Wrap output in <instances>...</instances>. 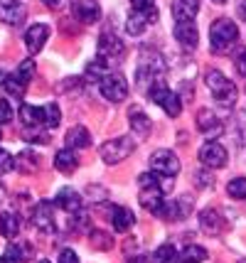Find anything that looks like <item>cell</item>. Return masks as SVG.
I'll use <instances>...</instances> for the list:
<instances>
[{"label": "cell", "instance_id": "cell-21", "mask_svg": "<svg viewBox=\"0 0 246 263\" xmlns=\"http://www.w3.org/2000/svg\"><path fill=\"white\" fill-rule=\"evenodd\" d=\"M128 121H130V130H133L138 138H148V136H150V128H153L150 118L143 114L138 106H133V108L128 111Z\"/></svg>", "mask_w": 246, "mask_h": 263}, {"label": "cell", "instance_id": "cell-13", "mask_svg": "<svg viewBox=\"0 0 246 263\" xmlns=\"http://www.w3.org/2000/svg\"><path fill=\"white\" fill-rule=\"evenodd\" d=\"M49 40V25L45 23H37L32 27H27V32H25V47H27V52L30 54H37L45 42Z\"/></svg>", "mask_w": 246, "mask_h": 263}, {"label": "cell", "instance_id": "cell-40", "mask_svg": "<svg viewBox=\"0 0 246 263\" xmlns=\"http://www.w3.org/2000/svg\"><path fill=\"white\" fill-rule=\"evenodd\" d=\"M130 10L158 12V8H155V0H130Z\"/></svg>", "mask_w": 246, "mask_h": 263}, {"label": "cell", "instance_id": "cell-35", "mask_svg": "<svg viewBox=\"0 0 246 263\" xmlns=\"http://www.w3.org/2000/svg\"><path fill=\"white\" fill-rule=\"evenodd\" d=\"M32 77H35V62H32V59L20 62V67L15 69V79H20L25 86H27V84L32 81Z\"/></svg>", "mask_w": 246, "mask_h": 263}, {"label": "cell", "instance_id": "cell-12", "mask_svg": "<svg viewBox=\"0 0 246 263\" xmlns=\"http://www.w3.org/2000/svg\"><path fill=\"white\" fill-rule=\"evenodd\" d=\"M71 12H74L77 20L84 25H91L101 17L99 0H71Z\"/></svg>", "mask_w": 246, "mask_h": 263}, {"label": "cell", "instance_id": "cell-46", "mask_svg": "<svg viewBox=\"0 0 246 263\" xmlns=\"http://www.w3.org/2000/svg\"><path fill=\"white\" fill-rule=\"evenodd\" d=\"M128 263H148V258H143V256H136V258H130Z\"/></svg>", "mask_w": 246, "mask_h": 263}, {"label": "cell", "instance_id": "cell-32", "mask_svg": "<svg viewBox=\"0 0 246 263\" xmlns=\"http://www.w3.org/2000/svg\"><path fill=\"white\" fill-rule=\"evenodd\" d=\"M207 256H210V253L204 251L202 246H197V243L185 246L182 253H180V258H182V261H187V263H202V261H207Z\"/></svg>", "mask_w": 246, "mask_h": 263}, {"label": "cell", "instance_id": "cell-22", "mask_svg": "<svg viewBox=\"0 0 246 263\" xmlns=\"http://www.w3.org/2000/svg\"><path fill=\"white\" fill-rule=\"evenodd\" d=\"M199 12V0H173V17L177 23L195 20Z\"/></svg>", "mask_w": 246, "mask_h": 263}, {"label": "cell", "instance_id": "cell-28", "mask_svg": "<svg viewBox=\"0 0 246 263\" xmlns=\"http://www.w3.org/2000/svg\"><path fill=\"white\" fill-rule=\"evenodd\" d=\"M20 231V221L12 212H0V236L3 239H12Z\"/></svg>", "mask_w": 246, "mask_h": 263}, {"label": "cell", "instance_id": "cell-20", "mask_svg": "<svg viewBox=\"0 0 246 263\" xmlns=\"http://www.w3.org/2000/svg\"><path fill=\"white\" fill-rule=\"evenodd\" d=\"M199 229L204 231V234H210V236L222 234V231H224L222 214H219V212H214V209H204V212L199 214Z\"/></svg>", "mask_w": 246, "mask_h": 263}, {"label": "cell", "instance_id": "cell-39", "mask_svg": "<svg viewBox=\"0 0 246 263\" xmlns=\"http://www.w3.org/2000/svg\"><path fill=\"white\" fill-rule=\"evenodd\" d=\"M15 170V158H12L8 150L0 148V175H5V172Z\"/></svg>", "mask_w": 246, "mask_h": 263}, {"label": "cell", "instance_id": "cell-17", "mask_svg": "<svg viewBox=\"0 0 246 263\" xmlns=\"http://www.w3.org/2000/svg\"><path fill=\"white\" fill-rule=\"evenodd\" d=\"M138 202L143 204V209H148L153 214H160V209L165 204V192L160 187H141Z\"/></svg>", "mask_w": 246, "mask_h": 263}, {"label": "cell", "instance_id": "cell-4", "mask_svg": "<svg viewBox=\"0 0 246 263\" xmlns=\"http://www.w3.org/2000/svg\"><path fill=\"white\" fill-rule=\"evenodd\" d=\"M148 99H150L155 106H160L170 118H177V116L182 114V99H180L175 91H170V86H165L163 79H158L150 84Z\"/></svg>", "mask_w": 246, "mask_h": 263}, {"label": "cell", "instance_id": "cell-33", "mask_svg": "<svg viewBox=\"0 0 246 263\" xmlns=\"http://www.w3.org/2000/svg\"><path fill=\"white\" fill-rule=\"evenodd\" d=\"M108 71H111V64H108L106 59L96 57L94 62H89V67H86V77H89V79H101Z\"/></svg>", "mask_w": 246, "mask_h": 263}, {"label": "cell", "instance_id": "cell-16", "mask_svg": "<svg viewBox=\"0 0 246 263\" xmlns=\"http://www.w3.org/2000/svg\"><path fill=\"white\" fill-rule=\"evenodd\" d=\"M197 128H199V133H204L207 138H217L224 133V123L210 108H202L197 114Z\"/></svg>", "mask_w": 246, "mask_h": 263}, {"label": "cell", "instance_id": "cell-30", "mask_svg": "<svg viewBox=\"0 0 246 263\" xmlns=\"http://www.w3.org/2000/svg\"><path fill=\"white\" fill-rule=\"evenodd\" d=\"M20 121L23 126H42V106H30V103L20 106Z\"/></svg>", "mask_w": 246, "mask_h": 263}, {"label": "cell", "instance_id": "cell-38", "mask_svg": "<svg viewBox=\"0 0 246 263\" xmlns=\"http://www.w3.org/2000/svg\"><path fill=\"white\" fill-rule=\"evenodd\" d=\"M175 256L177 251L170 246V243H165V246H160L158 251L153 253V263H173L175 261Z\"/></svg>", "mask_w": 246, "mask_h": 263}, {"label": "cell", "instance_id": "cell-50", "mask_svg": "<svg viewBox=\"0 0 246 263\" xmlns=\"http://www.w3.org/2000/svg\"><path fill=\"white\" fill-rule=\"evenodd\" d=\"M0 263H5V258H0Z\"/></svg>", "mask_w": 246, "mask_h": 263}, {"label": "cell", "instance_id": "cell-31", "mask_svg": "<svg viewBox=\"0 0 246 263\" xmlns=\"http://www.w3.org/2000/svg\"><path fill=\"white\" fill-rule=\"evenodd\" d=\"M62 123V111H59L57 103H45L42 106V126L47 130H54V128Z\"/></svg>", "mask_w": 246, "mask_h": 263}, {"label": "cell", "instance_id": "cell-6", "mask_svg": "<svg viewBox=\"0 0 246 263\" xmlns=\"http://www.w3.org/2000/svg\"><path fill=\"white\" fill-rule=\"evenodd\" d=\"M133 150H136L133 138L121 136V138H111V140H106L104 145H101V150H99V155H101V160H104L106 165H118V162L126 160Z\"/></svg>", "mask_w": 246, "mask_h": 263}, {"label": "cell", "instance_id": "cell-8", "mask_svg": "<svg viewBox=\"0 0 246 263\" xmlns=\"http://www.w3.org/2000/svg\"><path fill=\"white\" fill-rule=\"evenodd\" d=\"M192 209H195V202L187 195H182V197L170 199V202H165L158 217H163L165 221H185L192 214Z\"/></svg>", "mask_w": 246, "mask_h": 263}, {"label": "cell", "instance_id": "cell-41", "mask_svg": "<svg viewBox=\"0 0 246 263\" xmlns=\"http://www.w3.org/2000/svg\"><path fill=\"white\" fill-rule=\"evenodd\" d=\"M12 106L10 101H5V99H0V126H5V123H10L12 121Z\"/></svg>", "mask_w": 246, "mask_h": 263}, {"label": "cell", "instance_id": "cell-23", "mask_svg": "<svg viewBox=\"0 0 246 263\" xmlns=\"http://www.w3.org/2000/svg\"><path fill=\"white\" fill-rule=\"evenodd\" d=\"M138 184H141V187H160L165 195H170V190H173V177L150 170V172H143L141 177H138Z\"/></svg>", "mask_w": 246, "mask_h": 263}, {"label": "cell", "instance_id": "cell-27", "mask_svg": "<svg viewBox=\"0 0 246 263\" xmlns=\"http://www.w3.org/2000/svg\"><path fill=\"white\" fill-rule=\"evenodd\" d=\"M67 145L71 150H82L91 145V133L86 130V126H71L67 130Z\"/></svg>", "mask_w": 246, "mask_h": 263}, {"label": "cell", "instance_id": "cell-47", "mask_svg": "<svg viewBox=\"0 0 246 263\" xmlns=\"http://www.w3.org/2000/svg\"><path fill=\"white\" fill-rule=\"evenodd\" d=\"M3 197H5V190H3V184H0V202H3Z\"/></svg>", "mask_w": 246, "mask_h": 263}, {"label": "cell", "instance_id": "cell-48", "mask_svg": "<svg viewBox=\"0 0 246 263\" xmlns=\"http://www.w3.org/2000/svg\"><path fill=\"white\" fill-rule=\"evenodd\" d=\"M212 3H217V5H224V3H226V0H212Z\"/></svg>", "mask_w": 246, "mask_h": 263}, {"label": "cell", "instance_id": "cell-2", "mask_svg": "<svg viewBox=\"0 0 246 263\" xmlns=\"http://www.w3.org/2000/svg\"><path fill=\"white\" fill-rule=\"evenodd\" d=\"M165 74V57L155 49H143L141 59H138V71H136V84L138 89L150 86L153 81L163 79Z\"/></svg>", "mask_w": 246, "mask_h": 263}, {"label": "cell", "instance_id": "cell-14", "mask_svg": "<svg viewBox=\"0 0 246 263\" xmlns=\"http://www.w3.org/2000/svg\"><path fill=\"white\" fill-rule=\"evenodd\" d=\"M158 20V12H143V10H130L128 20H126V32L130 37H138L148 30V25Z\"/></svg>", "mask_w": 246, "mask_h": 263}, {"label": "cell", "instance_id": "cell-45", "mask_svg": "<svg viewBox=\"0 0 246 263\" xmlns=\"http://www.w3.org/2000/svg\"><path fill=\"white\" fill-rule=\"evenodd\" d=\"M42 3H45V5H49V8H57L62 0H42Z\"/></svg>", "mask_w": 246, "mask_h": 263}, {"label": "cell", "instance_id": "cell-34", "mask_svg": "<svg viewBox=\"0 0 246 263\" xmlns=\"http://www.w3.org/2000/svg\"><path fill=\"white\" fill-rule=\"evenodd\" d=\"M3 86H5V91L10 93L12 99H23L25 91H27V86H25L20 79H15V74L5 77V79H3Z\"/></svg>", "mask_w": 246, "mask_h": 263}, {"label": "cell", "instance_id": "cell-9", "mask_svg": "<svg viewBox=\"0 0 246 263\" xmlns=\"http://www.w3.org/2000/svg\"><path fill=\"white\" fill-rule=\"evenodd\" d=\"M54 209H57V206H54V202H47V199L37 202L35 209H32V224H35L42 234H52V231L57 229Z\"/></svg>", "mask_w": 246, "mask_h": 263}, {"label": "cell", "instance_id": "cell-25", "mask_svg": "<svg viewBox=\"0 0 246 263\" xmlns=\"http://www.w3.org/2000/svg\"><path fill=\"white\" fill-rule=\"evenodd\" d=\"M54 167L59 172H64V175H71V172L79 167V158H77V153L71 148H62L57 150V155H54Z\"/></svg>", "mask_w": 246, "mask_h": 263}, {"label": "cell", "instance_id": "cell-5", "mask_svg": "<svg viewBox=\"0 0 246 263\" xmlns=\"http://www.w3.org/2000/svg\"><path fill=\"white\" fill-rule=\"evenodd\" d=\"M99 89H101V96H104L108 103H123L128 99V81L123 74L118 71H108L99 79Z\"/></svg>", "mask_w": 246, "mask_h": 263}, {"label": "cell", "instance_id": "cell-26", "mask_svg": "<svg viewBox=\"0 0 246 263\" xmlns=\"http://www.w3.org/2000/svg\"><path fill=\"white\" fill-rule=\"evenodd\" d=\"M3 258L5 263H27L32 258V246L30 243H8Z\"/></svg>", "mask_w": 246, "mask_h": 263}, {"label": "cell", "instance_id": "cell-24", "mask_svg": "<svg viewBox=\"0 0 246 263\" xmlns=\"http://www.w3.org/2000/svg\"><path fill=\"white\" fill-rule=\"evenodd\" d=\"M111 224H113L116 231L126 234V231H130L133 224H136V214L130 212L128 206H113V212H111Z\"/></svg>", "mask_w": 246, "mask_h": 263}, {"label": "cell", "instance_id": "cell-7", "mask_svg": "<svg viewBox=\"0 0 246 263\" xmlns=\"http://www.w3.org/2000/svg\"><path fill=\"white\" fill-rule=\"evenodd\" d=\"M197 158H199V162L207 167V170H219V167H224L226 162H229V150L224 148L219 140H214V138H210L202 148H199V153H197Z\"/></svg>", "mask_w": 246, "mask_h": 263}, {"label": "cell", "instance_id": "cell-51", "mask_svg": "<svg viewBox=\"0 0 246 263\" xmlns=\"http://www.w3.org/2000/svg\"><path fill=\"white\" fill-rule=\"evenodd\" d=\"M40 263H49V261H40Z\"/></svg>", "mask_w": 246, "mask_h": 263}, {"label": "cell", "instance_id": "cell-42", "mask_svg": "<svg viewBox=\"0 0 246 263\" xmlns=\"http://www.w3.org/2000/svg\"><path fill=\"white\" fill-rule=\"evenodd\" d=\"M57 263H79V256H77V251H71V249H64V251L59 253Z\"/></svg>", "mask_w": 246, "mask_h": 263}, {"label": "cell", "instance_id": "cell-29", "mask_svg": "<svg viewBox=\"0 0 246 263\" xmlns=\"http://www.w3.org/2000/svg\"><path fill=\"white\" fill-rule=\"evenodd\" d=\"M37 162H40V158H37L35 153L27 148V150H23V153L15 158V170L25 172V175H32V172L37 170Z\"/></svg>", "mask_w": 246, "mask_h": 263}, {"label": "cell", "instance_id": "cell-3", "mask_svg": "<svg viewBox=\"0 0 246 263\" xmlns=\"http://www.w3.org/2000/svg\"><path fill=\"white\" fill-rule=\"evenodd\" d=\"M204 84H207V89H210L212 99L219 103V106H234L236 103V86L232 81L224 77L222 71H217V69H210L207 74H204Z\"/></svg>", "mask_w": 246, "mask_h": 263}, {"label": "cell", "instance_id": "cell-44", "mask_svg": "<svg viewBox=\"0 0 246 263\" xmlns=\"http://www.w3.org/2000/svg\"><path fill=\"white\" fill-rule=\"evenodd\" d=\"M239 17H241V20L246 23V0L241 3V5H239Z\"/></svg>", "mask_w": 246, "mask_h": 263}, {"label": "cell", "instance_id": "cell-43", "mask_svg": "<svg viewBox=\"0 0 246 263\" xmlns=\"http://www.w3.org/2000/svg\"><path fill=\"white\" fill-rule=\"evenodd\" d=\"M236 71H239L241 77H246V52H241V57L236 59Z\"/></svg>", "mask_w": 246, "mask_h": 263}, {"label": "cell", "instance_id": "cell-49", "mask_svg": "<svg viewBox=\"0 0 246 263\" xmlns=\"http://www.w3.org/2000/svg\"><path fill=\"white\" fill-rule=\"evenodd\" d=\"M173 263H187V261H173Z\"/></svg>", "mask_w": 246, "mask_h": 263}, {"label": "cell", "instance_id": "cell-19", "mask_svg": "<svg viewBox=\"0 0 246 263\" xmlns=\"http://www.w3.org/2000/svg\"><path fill=\"white\" fill-rule=\"evenodd\" d=\"M175 40L185 47V49H195L199 42V32H197V27H195V23H192V20L177 23L175 25Z\"/></svg>", "mask_w": 246, "mask_h": 263}, {"label": "cell", "instance_id": "cell-11", "mask_svg": "<svg viewBox=\"0 0 246 263\" xmlns=\"http://www.w3.org/2000/svg\"><path fill=\"white\" fill-rule=\"evenodd\" d=\"M150 170L160 172V175H170V177H175L177 172H180V160H177V155L173 150L167 148H160L155 150L150 155Z\"/></svg>", "mask_w": 246, "mask_h": 263}, {"label": "cell", "instance_id": "cell-1", "mask_svg": "<svg viewBox=\"0 0 246 263\" xmlns=\"http://www.w3.org/2000/svg\"><path fill=\"white\" fill-rule=\"evenodd\" d=\"M239 40V27L229 17H217L210 27V49L214 54H226Z\"/></svg>", "mask_w": 246, "mask_h": 263}, {"label": "cell", "instance_id": "cell-15", "mask_svg": "<svg viewBox=\"0 0 246 263\" xmlns=\"http://www.w3.org/2000/svg\"><path fill=\"white\" fill-rule=\"evenodd\" d=\"M0 23L5 25H17L25 23V8L20 0H0Z\"/></svg>", "mask_w": 246, "mask_h": 263}, {"label": "cell", "instance_id": "cell-10", "mask_svg": "<svg viewBox=\"0 0 246 263\" xmlns=\"http://www.w3.org/2000/svg\"><path fill=\"white\" fill-rule=\"evenodd\" d=\"M123 54H126V47H123L118 34L104 32L99 37V54H96V57H101V59H106L108 64H113V62H118Z\"/></svg>", "mask_w": 246, "mask_h": 263}, {"label": "cell", "instance_id": "cell-36", "mask_svg": "<svg viewBox=\"0 0 246 263\" xmlns=\"http://www.w3.org/2000/svg\"><path fill=\"white\" fill-rule=\"evenodd\" d=\"M226 195L232 199H246V177H234L226 184Z\"/></svg>", "mask_w": 246, "mask_h": 263}, {"label": "cell", "instance_id": "cell-52", "mask_svg": "<svg viewBox=\"0 0 246 263\" xmlns=\"http://www.w3.org/2000/svg\"><path fill=\"white\" fill-rule=\"evenodd\" d=\"M239 263H246V261H239Z\"/></svg>", "mask_w": 246, "mask_h": 263}, {"label": "cell", "instance_id": "cell-18", "mask_svg": "<svg viewBox=\"0 0 246 263\" xmlns=\"http://www.w3.org/2000/svg\"><path fill=\"white\" fill-rule=\"evenodd\" d=\"M54 206L57 209H64L67 214H74V212H79L82 209V197L77 190H71V187H62L54 197Z\"/></svg>", "mask_w": 246, "mask_h": 263}, {"label": "cell", "instance_id": "cell-37", "mask_svg": "<svg viewBox=\"0 0 246 263\" xmlns=\"http://www.w3.org/2000/svg\"><path fill=\"white\" fill-rule=\"evenodd\" d=\"M89 239H91V246L99 249V251H108V249L113 246V239H111L106 231H91V234H89Z\"/></svg>", "mask_w": 246, "mask_h": 263}]
</instances>
